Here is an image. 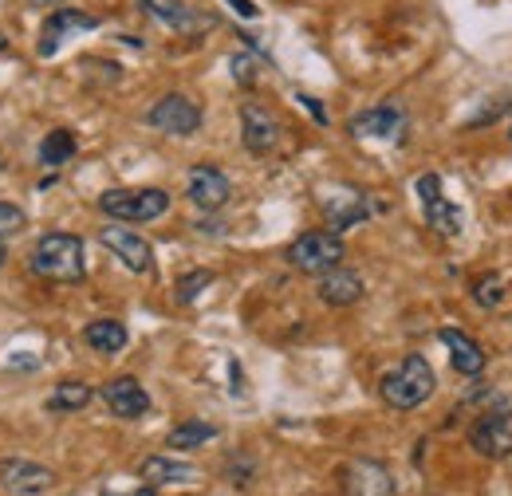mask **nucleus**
Returning <instances> with one entry per match:
<instances>
[{"label": "nucleus", "instance_id": "nucleus-1", "mask_svg": "<svg viewBox=\"0 0 512 496\" xmlns=\"http://www.w3.org/2000/svg\"><path fill=\"white\" fill-rule=\"evenodd\" d=\"M32 272L40 280H52V284H79L83 272H87V260H83V241L75 233H44L32 256H28Z\"/></svg>", "mask_w": 512, "mask_h": 496}, {"label": "nucleus", "instance_id": "nucleus-2", "mask_svg": "<svg viewBox=\"0 0 512 496\" xmlns=\"http://www.w3.org/2000/svg\"><path fill=\"white\" fill-rule=\"evenodd\" d=\"M379 394L390 410H418L434 394V367L422 355H406L394 371L383 374Z\"/></svg>", "mask_w": 512, "mask_h": 496}, {"label": "nucleus", "instance_id": "nucleus-3", "mask_svg": "<svg viewBox=\"0 0 512 496\" xmlns=\"http://www.w3.org/2000/svg\"><path fill=\"white\" fill-rule=\"evenodd\" d=\"M99 209L115 221H154L170 209V193L166 189H107L99 197Z\"/></svg>", "mask_w": 512, "mask_h": 496}, {"label": "nucleus", "instance_id": "nucleus-4", "mask_svg": "<svg viewBox=\"0 0 512 496\" xmlns=\"http://www.w3.org/2000/svg\"><path fill=\"white\" fill-rule=\"evenodd\" d=\"M343 241H339V233H331V229H316V233H304V237H296L292 245H288V264L296 268V272H308V276H320L327 268H335V264H343Z\"/></svg>", "mask_w": 512, "mask_h": 496}, {"label": "nucleus", "instance_id": "nucleus-5", "mask_svg": "<svg viewBox=\"0 0 512 496\" xmlns=\"http://www.w3.org/2000/svg\"><path fill=\"white\" fill-rule=\"evenodd\" d=\"M339 489L343 496H394V477L383 461L355 457L339 469Z\"/></svg>", "mask_w": 512, "mask_h": 496}, {"label": "nucleus", "instance_id": "nucleus-6", "mask_svg": "<svg viewBox=\"0 0 512 496\" xmlns=\"http://www.w3.org/2000/svg\"><path fill=\"white\" fill-rule=\"evenodd\" d=\"M146 123L162 134H178V138H190L201 126V107L193 103L190 95H162L150 111H146Z\"/></svg>", "mask_w": 512, "mask_h": 496}, {"label": "nucleus", "instance_id": "nucleus-7", "mask_svg": "<svg viewBox=\"0 0 512 496\" xmlns=\"http://www.w3.org/2000/svg\"><path fill=\"white\" fill-rule=\"evenodd\" d=\"M469 445L481 453V457H493V461H501V457H509L512 453V418L505 406H497V410H485L473 426H469Z\"/></svg>", "mask_w": 512, "mask_h": 496}, {"label": "nucleus", "instance_id": "nucleus-8", "mask_svg": "<svg viewBox=\"0 0 512 496\" xmlns=\"http://www.w3.org/2000/svg\"><path fill=\"white\" fill-rule=\"evenodd\" d=\"M56 485V473L48 465H36L28 457H4L0 461V489L8 496H40Z\"/></svg>", "mask_w": 512, "mask_h": 496}, {"label": "nucleus", "instance_id": "nucleus-9", "mask_svg": "<svg viewBox=\"0 0 512 496\" xmlns=\"http://www.w3.org/2000/svg\"><path fill=\"white\" fill-rule=\"evenodd\" d=\"M99 398L107 402V410H111L115 418H127V422L150 414V394H146V390H142V382H138V378H130V374H119V378L103 382Z\"/></svg>", "mask_w": 512, "mask_h": 496}, {"label": "nucleus", "instance_id": "nucleus-10", "mask_svg": "<svg viewBox=\"0 0 512 496\" xmlns=\"http://www.w3.org/2000/svg\"><path fill=\"white\" fill-rule=\"evenodd\" d=\"M414 189H418V197H422L426 221H430L442 237H457L465 217H461V209H457V205H449L446 197H442V178H438V174H422Z\"/></svg>", "mask_w": 512, "mask_h": 496}, {"label": "nucleus", "instance_id": "nucleus-11", "mask_svg": "<svg viewBox=\"0 0 512 496\" xmlns=\"http://www.w3.org/2000/svg\"><path fill=\"white\" fill-rule=\"evenodd\" d=\"M186 193H190V201L197 205V209L217 213L221 205H229L233 186H229V178H225L217 166H193L190 182H186Z\"/></svg>", "mask_w": 512, "mask_h": 496}, {"label": "nucleus", "instance_id": "nucleus-12", "mask_svg": "<svg viewBox=\"0 0 512 496\" xmlns=\"http://www.w3.org/2000/svg\"><path fill=\"white\" fill-rule=\"evenodd\" d=\"M99 241L111 248L130 272H150V268H154V248H150V241L138 237V233H130V229H123V225H107V229L99 233Z\"/></svg>", "mask_w": 512, "mask_h": 496}, {"label": "nucleus", "instance_id": "nucleus-13", "mask_svg": "<svg viewBox=\"0 0 512 496\" xmlns=\"http://www.w3.org/2000/svg\"><path fill=\"white\" fill-rule=\"evenodd\" d=\"M316 292H320V300L327 308H351V304H359L363 300V276L359 272H351V268H343V264H335V268H327L320 272V284H316Z\"/></svg>", "mask_w": 512, "mask_h": 496}, {"label": "nucleus", "instance_id": "nucleus-14", "mask_svg": "<svg viewBox=\"0 0 512 496\" xmlns=\"http://www.w3.org/2000/svg\"><path fill=\"white\" fill-rule=\"evenodd\" d=\"M91 28H99V16H91V12H79V8H56L52 16H48V24H44V40H40V56H56L60 52V40L71 36V32H91Z\"/></svg>", "mask_w": 512, "mask_h": 496}, {"label": "nucleus", "instance_id": "nucleus-15", "mask_svg": "<svg viewBox=\"0 0 512 496\" xmlns=\"http://www.w3.org/2000/svg\"><path fill=\"white\" fill-rule=\"evenodd\" d=\"M402 130H406V111L394 107V103L371 107V111L351 119V134L355 138H402Z\"/></svg>", "mask_w": 512, "mask_h": 496}, {"label": "nucleus", "instance_id": "nucleus-16", "mask_svg": "<svg viewBox=\"0 0 512 496\" xmlns=\"http://www.w3.org/2000/svg\"><path fill=\"white\" fill-rule=\"evenodd\" d=\"M241 138H245V150L249 154H268L280 142V126H276V119L264 107L245 103L241 107Z\"/></svg>", "mask_w": 512, "mask_h": 496}, {"label": "nucleus", "instance_id": "nucleus-17", "mask_svg": "<svg viewBox=\"0 0 512 496\" xmlns=\"http://www.w3.org/2000/svg\"><path fill=\"white\" fill-rule=\"evenodd\" d=\"M438 339L449 347V363H453V371L465 374V378H477V374L485 371V351H481V343L477 339H469L465 331H457V327H442L438 331Z\"/></svg>", "mask_w": 512, "mask_h": 496}, {"label": "nucleus", "instance_id": "nucleus-18", "mask_svg": "<svg viewBox=\"0 0 512 496\" xmlns=\"http://www.w3.org/2000/svg\"><path fill=\"white\" fill-rule=\"evenodd\" d=\"M138 477H142V485L162 489V485H186V481L197 477V469L186 465V461H170V457H146Z\"/></svg>", "mask_w": 512, "mask_h": 496}, {"label": "nucleus", "instance_id": "nucleus-19", "mask_svg": "<svg viewBox=\"0 0 512 496\" xmlns=\"http://www.w3.org/2000/svg\"><path fill=\"white\" fill-rule=\"evenodd\" d=\"M323 209H327L331 233H343V229H351V225H359V221L371 217V201H367L363 193H355V189H343V205L323 201Z\"/></svg>", "mask_w": 512, "mask_h": 496}, {"label": "nucleus", "instance_id": "nucleus-20", "mask_svg": "<svg viewBox=\"0 0 512 496\" xmlns=\"http://www.w3.org/2000/svg\"><path fill=\"white\" fill-rule=\"evenodd\" d=\"M83 339H87V347L99 351V355H119V351L127 347L130 335L119 319H91V323L83 327Z\"/></svg>", "mask_w": 512, "mask_h": 496}, {"label": "nucleus", "instance_id": "nucleus-21", "mask_svg": "<svg viewBox=\"0 0 512 496\" xmlns=\"http://www.w3.org/2000/svg\"><path fill=\"white\" fill-rule=\"evenodd\" d=\"M91 398H95V390H91L87 382H79V378H64V382H56V390L48 394L44 410H52V414H79Z\"/></svg>", "mask_w": 512, "mask_h": 496}, {"label": "nucleus", "instance_id": "nucleus-22", "mask_svg": "<svg viewBox=\"0 0 512 496\" xmlns=\"http://www.w3.org/2000/svg\"><path fill=\"white\" fill-rule=\"evenodd\" d=\"M150 16H158L162 24H170V28H182V32H190L201 24V16L193 12L190 4H182V0H138Z\"/></svg>", "mask_w": 512, "mask_h": 496}, {"label": "nucleus", "instance_id": "nucleus-23", "mask_svg": "<svg viewBox=\"0 0 512 496\" xmlns=\"http://www.w3.org/2000/svg\"><path fill=\"white\" fill-rule=\"evenodd\" d=\"M71 154H75V134H71L67 126H56V130H48V138L40 142V162L56 170V166L71 162Z\"/></svg>", "mask_w": 512, "mask_h": 496}, {"label": "nucleus", "instance_id": "nucleus-24", "mask_svg": "<svg viewBox=\"0 0 512 496\" xmlns=\"http://www.w3.org/2000/svg\"><path fill=\"white\" fill-rule=\"evenodd\" d=\"M217 437V426H209V422H182V426H174L170 437H166V445L170 449H201L205 441H213Z\"/></svg>", "mask_w": 512, "mask_h": 496}, {"label": "nucleus", "instance_id": "nucleus-25", "mask_svg": "<svg viewBox=\"0 0 512 496\" xmlns=\"http://www.w3.org/2000/svg\"><path fill=\"white\" fill-rule=\"evenodd\" d=\"M473 300L481 304V308H501V300H505V280L501 276H481V280H473Z\"/></svg>", "mask_w": 512, "mask_h": 496}, {"label": "nucleus", "instance_id": "nucleus-26", "mask_svg": "<svg viewBox=\"0 0 512 496\" xmlns=\"http://www.w3.org/2000/svg\"><path fill=\"white\" fill-rule=\"evenodd\" d=\"M209 284H213V272H205V268H197V272H190V276H182V280H178V304H193Z\"/></svg>", "mask_w": 512, "mask_h": 496}, {"label": "nucleus", "instance_id": "nucleus-27", "mask_svg": "<svg viewBox=\"0 0 512 496\" xmlns=\"http://www.w3.org/2000/svg\"><path fill=\"white\" fill-rule=\"evenodd\" d=\"M24 209H16V205H8V201H0V241L4 237H16L20 229H24Z\"/></svg>", "mask_w": 512, "mask_h": 496}, {"label": "nucleus", "instance_id": "nucleus-28", "mask_svg": "<svg viewBox=\"0 0 512 496\" xmlns=\"http://www.w3.org/2000/svg\"><path fill=\"white\" fill-rule=\"evenodd\" d=\"M229 63H233V79H237V83H245V87H249V83H256V60H253V56L237 52Z\"/></svg>", "mask_w": 512, "mask_h": 496}, {"label": "nucleus", "instance_id": "nucleus-29", "mask_svg": "<svg viewBox=\"0 0 512 496\" xmlns=\"http://www.w3.org/2000/svg\"><path fill=\"white\" fill-rule=\"evenodd\" d=\"M225 4H229L237 16H249V20H253V16H260V8H256L253 0H225Z\"/></svg>", "mask_w": 512, "mask_h": 496}, {"label": "nucleus", "instance_id": "nucleus-30", "mask_svg": "<svg viewBox=\"0 0 512 496\" xmlns=\"http://www.w3.org/2000/svg\"><path fill=\"white\" fill-rule=\"evenodd\" d=\"M158 489H150V485H142V489H134V493H115V489H103L99 496H154Z\"/></svg>", "mask_w": 512, "mask_h": 496}, {"label": "nucleus", "instance_id": "nucleus-31", "mask_svg": "<svg viewBox=\"0 0 512 496\" xmlns=\"http://www.w3.org/2000/svg\"><path fill=\"white\" fill-rule=\"evenodd\" d=\"M300 99H304V107H308V111H312V115H316L320 123H327V115H323V107H320V103H316V99H312V95H300Z\"/></svg>", "mask_w": 512, "mask_h": 496}, {"label": "nucleus", "instance_id": "nucleus-32", "mask_svg": "<svg viewBox=\"0 0 512 496\" xmlns=\"http://www.w3.org/2000/svg\"><path fill=\"white\" fill-rule=\"evenodd\" d=\"M28 4H36V8H48V4H60V8H64L67 0H28Z\"/></svg>", "mask_w": 512, "mask_h": 496}, {"label": "nucleus", "instance_id": "nucleus-33", "mask_svg": "<svg viewBox=\"0 0 512 496\" xmlns=\"http://www.w3.org/2000/svg\"><path fill=\"white\" fill-rule=\"evenodd\" d=\"M4 260H8V252H4V245H0V268H4Z\"/></svg>", "mask_w": 512, "mask_h": 496}, {"label": "nucleus", "instance_id": "nucleus-34", "mask_svg": "<svg viewBox=\"0 0 512 496\" xmlns=\"http://www.w3.org/2000/svg\"><path fill=\"white\" fill-rule=\"evenodd\" d=\"M4 48H8V40H4V32H0V52H4Z\"/></svg>", "mask_w": 512, "mask_h": 496}]
</instances>
